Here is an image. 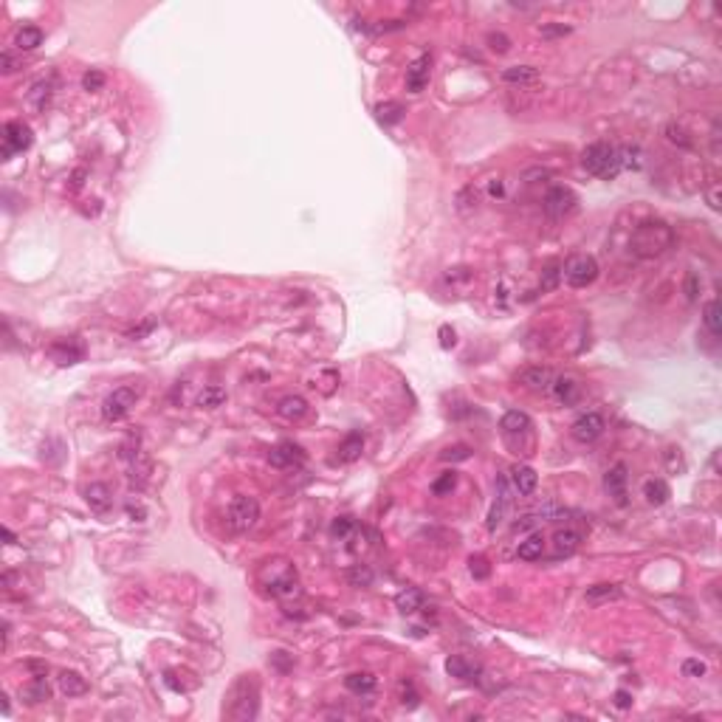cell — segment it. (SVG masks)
<instances>
[{"label": "cell", "mask_w": 722, "mask_h": 722, "mask_svg": "<svg viewBox=\"0 0 722 722\" xmlns=\"http://www.w3.org/2000/svg\"><path fill=\"white\" fill-rule=\"evenodd\" d=\"M671 246H674V229L663 221H646L629 237L632 254H638V257H644V260L660 257V254H666Z\"/></svg>", "instance_id": "6da1fadb"}, {"label": "cell", "mask_w": 722, "mask_h": 722, "mask_svg": "<svg viewBox=\"0 0 722 722\" xmlns=\"http://www.w3.org/2000/svg\"><path fill=\"white\" fill-rule=\"evenodd\" d=\"M260 708V680L254 674H243L240 680L232 686L229 700H226V716L237 722H248L257 716Z\"/></svg>", "instance_id": "7a4b0ae2"}, {"label": "cell", "mask_w": 722, "mask_h": 722, "mask_svg": "<svg viewBox=\"0 0 722 722\" xmlns=\"http://www.w3.org/2000/svg\"><path fill=\"white\" fill-rule=\"evenodd\" d=\"M581 166L590 175H599L604 181L618 178L621 173V161H618V147L607 144V141H596L581 153Z\"/></svg>", "instance_id": "3957f363"}, {"label": "cell", "mask_w": 722, "mask_h": 722, "mask_svg": "<svg viewBox=\"0 0 722 722\" xmlns=\"http://www.w3.org/2000/svg\"><path fill=\"white\" fill-rule=\"evenodd\" d=\"M229 528L234 533H248L254 525L260 522V502L254 497H246V494H237L232 502H229Z\"/></svg>", "instance_id": "277c9868"}, {"label": "cell", "mask_w": 722, "mask_h": 722, "mask_svg": "<svg viewBox=\"0 0 722 722\" xmlns=\"http://www.w3.org/2000/svg\"><path fill=\"white\" fill-rule=\"evenodd\" d=\"M514 497H517V491H514L511 480H508L505 474H499V477H497V499H494L491 511H488V519H485V528H488L491 533L505 522L508 511L514 508Z\"/></svg>", "instance_id": "5b68a950"}, {"label": "cell", "mask_w": 722, "mask_h": 722, "mask_svg": "<svg viewBox=\"0 0 722 722\" xmlns=\"http://www.w3.org/2000/svg\"><path fill=\"white\" fill-rule=\"evenodd\" d=\"M139 390L136 387H119V390H113L108 398H105V404H102V418L105 420H121V418H127L130 415V409L136 406V401H139Z\"/></svg>", "instance_id": "8992f818"}, {"label": "cell", "mask_w": 722, "mask_h": 722, "mask_svg": "<svg viewBox=\"0 0 722 722\" xmlns=\"http://www.w3.org/2000/svg\"><path fill=\"white\" fill-rule=\"evenodd\" d=\"M565 280L570 288H587L599 280V260L590 257V254H581V257L570 260L565 268Z\"/></svg>", "instance_id": "52a82bcc"}, {"label": "cell", "mask_w": 722, "mask_h": 722, "mask_svg": "<svg viewBox=\"0 0 722 722\" xmlns=\"http://www.w3.org/2000/svg\"><path fill=\"white\" fill-rule=\"evenodd\" d=\"M34 141V133L26 121H9L3 127V158L9 161L15 153H26Z\"/></svg>", "instance_id": "ba28073f"}, {"label": "cell", "mask_w": 722, "mask_h": 722, "mask_svg": "<svg viewBox=\"0 0 722 722\" xmlns=\"http://www.w3.org/2000/svg\"><path fill=\"white\" fill-rule=\"evenodd\" d=\"M576 203H578V198H576V192L570 189V187H550L547 189V195H544V212H547V218H565V215H570V212L576 209Z\"/></svg>", "instance_id": "9c48e42d"}, {"label": "cell", "mask_w": 722, "mask_h": 722, "mask_svg": "<svg viewBox=\"0 0 722 722\" xmlns=\"http://www.w3.org/2000/svg\"><path fill=\"white\" fill-rule=\"evenodd\" d=\"M604 429H607V420H604L601 412H584L581 418L573 420V427H570V432H573V438H576L578 443L599 440V438L604 435Z\"/></svg>", "instance_id": "30bf717a"}, {"label": "cell", "mask_w": 722, "mask_h": 722, "mask_svg": "<svg viewBox=\"0 0 722 722\" xmlns=\"http://www.w3.org/2000/svg\"><path fill=\"white\" fill-rule=\"evenodd\" d=\"M429 76H432V57L429 54L415 57L409 62V68H406V91L420 94L429 85Z\"/></svg>", "instance_id": "8fae6325"}, {"label": "cell", "mask_w": 722, "mask_h": 722, "mask_svg": "<svg viewBox=\"0 0 722 722\" xmlns=\"http://www.w3.org/2000/svg\"><path fill=\"white\" fill-rule=\"evenodd\" d=\"M268 463L274 465V469H291V465L305 463V452L291 440H282L268 452Z\"/></svg>", "instance_id": "7c38bea8"}, {"label": "cell", "mask_w": 722, "mask_h": 722, "mask_svg": "<svg viewBox=\"0 0 722 722\" xmlns=\"http://www.w3.org/2000/svg\"><path fill=\"white\" fill-rule=\"evenodd\" d=\"M626 483H629L626 463H615L612 469L604 474V488H607L610 497H615L618 505H626Z\"/></svg>", "instance_id": "4fadbf2b"}, {"label": "cell", "mask_w": 722, "mask_h": 722, "mask_svg": "<svg viewBox=\"0 0 722 722\" xmlns=\"http://www.w3.org/2000/svg\"><path fill=\"white\" fill-rule=\"evenodd\" d=\"M82 356H85V347H82V342H79L76 336L60 338V342L51 345V359H54L57 364H62V367H71V364L82 361Z\"/></svg>", "instance_id": "5bb4252c"}, {"label": "cell", "mask_w": 722, "mask_h": 722, "mask_svg": "<svg viewBox=\"0 0 722 722\" xmlns=\"http://www.w3.org/2000/svg\"><path fill=\"white\" fill-rule=\"evenodd\" d=\"M550 390H553V395H556L559 404L570 406V404H576V401L581 398V381L573 378V375H556L553 384H550Z\"/></svg>", "instance_id": "9a60e30c"}, {"label": "cell", "mask_w": 722, "mask_h": 722, "mask_svg": "<svg viewBox=\"0 0 722 722\" xmlns=\"http://www.w3.org/2000/svg\"><path fill=\"white\" fill-rule=\"evenodd\" d=\"M85 502L91 505V511L108 514L110 505H113V491H110V485H108V483H91L88 488H85Z\"/></svg>", "instance_id": "2e32d148"}, {"label": "cell", "mask_w": 722, "mask_h": 722, "mask_svg": "<svg viewBox=\"0 0 722 722\" xmlns=\"http://www.w3.org/2000/svg\"><path fill=\"white\" fill-rule=\"evenodd\" d=\"M499 429H502L505 435H525V432L533 429V420H531V415H525V412H519V409H511V412L502 415Z\"/></svg>", "instance_id": "e0dca14e"}, {"label": "cell", "mask_w": 722, "mask_h": 722, "mask_svg": "<svg viewBox=\"0 0 722 722\" xmlns=\"http://www.w3.org/2000/svg\"><path fill=\"white\" fill-rule=\"evenodd\" d=\"M553 370H547V367H528L522 375H519V381L528 387V390H536V393H544V390H550V384H553Z\"/></svg>", "instance_id": "ac0fdd59"}, {"label": "cell", "mask_w": 722, "mask_h": 722, "mask_svg": "<svg viewBox=\"0 0 722 722\" xmlns=\"http://www.w3.org/2000/svg\"><path fill=\"white\" fill-rule=\"evenodd\" d=\"M511 485H514L517 494L528 497V494L536 491L539 477H536V472L531 469V465H514V469H511Z\"/></svg>", "instance_id": "d6986e66"}, {"label": "cell", "mask_w": 722, "mask_h": 722, "mask_svg": "<svg viewBox=\"0 0 722 722\" xmlns=\"http://www.w3.org/2000/svg\"><path fill=\"white\" fill-rule=\"evenodd\" d=\"M423 604H427V596H423L418 587H406L395 599V607H398L401 615H415L418 610H423Z\"/></svg>", "instance_id": "ffe728a7"}, {"label": "cell", "mask_w": 722, "mask_h": 722, "mask_svg": "<svg viewBox=\"0 0 722 722\" xmlns=\"http://www.w3.org/2000/svg\"><path fill=\"white\" fill-rule=\"evenodd\" d=\"M57 683H60V691H62L65 697H82V694H88V680H85L79 671H60Z\"/></svg>", "instance_id": "44dd1931"}, {"label": "cell", "mask_w": 722, "mask_h": 722, "mask_svg": "<svg viewBox=\"0 0 722 722\" xmlns=\"http://www.w3.org/2000/svg\"><path fill=\"white\" fill-rule=\"evenodd\" d=\"M277 412H280L285 420H300V418H305V415L311 412V406H308V401H305L302 395H285V398L277 404Z\"/></svg>", "instance_id": "7402d4cb"}, {"label": "cell", "mask_w": 722, "mask_h": 722, "mask_svg": "<svg viewBox=\"0 0 722 722\" xmlns=\"http://www.w3.org/2000/svg\"><path fill=\"white\" fill-rule=\"evenodd\" d=\"M578 544H581V531L565 528V531H556V533H553V550H556V556H570L573 550H578Z\"/></svg>", "instance_id": "603a6c76"}, {"label": "cell", "mask_w": 722, "mask_h": 722, "mask_svg": "<svg viewBox=\"0 0 722 722\" xmlns=\"http://www.w3.org/2000/svg\"><path fill=\"white\" fill-rule=\"evenodd\" d=\"M20 697H26L28 705H37V703H46L51 697V689L46 683V674H34V680L20 691Z\"/></svg>", "instance_id": "cb8c5ba5"}, {"label": "cell", "mask_w": 722, "mask_h": 722, "mask_svg": "<svg viewBox=\"0 0 722 722\" xmlns=\"http://www.w3.org/2000/svg\"><path fill=\"white\" fill-rule=\"evenodd\" d=\"M345 686L353 694H372L378 680H375V674H370V671H353V674L345 677Z\"/></svg>", "instance_id": "d4e9b609"}, {"label": "cell", "mask_w": 722, "mask_h": 722, "mask_svg": "<svg viewBox=\"0 0 722 722\" xmlns=\"http://www.w3.org/2000/svg\"><path fill=\"white\" fill-rule=\"evenodd\" d=\"M542 553H544V536L542 533H531L525 542H519V547H517V556L522 559V562H536V559H542Z\"/></svg>", "instance_id": "484cf974"}, {"label": "cell", "mask_w": 722, "mask_h": 722, "mask_svg": "<svg viewBox=\"0 0 722 722\" xmlns=\"http://www.w3.org/2000/svg\"><path fill=\"white\" fill-rule=\"evenodd\" d=\"M502 79L508 85H531V82L539 79V68H533V65H511V68L502 71Z\"/></svg>", "instance_id": "4316f807"}, {"label": "cell", "mask_w": 722, "mask_h": 722, "mask_svg": "<svg viewBox=\"0 0 722 722\" xmlns=\"http://www.w3.org/2000/svg\"><path fill=\"white\" fill-rule=\"evenodd\" d=\"M361 452H364V438H361V432H350V435L342 440V446H338V460H342V463H356V460L361 457Z\"/></svg>", "instance_id": "83f0119b"}, {"label": "cell", "mask_w": 722, "mask_h": 722, "mask_svg": "<svg viewBox=\"0 0 722 722\" xmlns=\"http://www.w3.org/2000/svg\"><path fill=\"white\" fill-rule=\"evenodd\" d=\"M15 46L17 51H34L42 46V28L40 26H23L15 37Z\"/></svg>", "instance_id": "f1b7e54d"}, {"label": "cell", "mask_w": 722, "mask_h": 722, "mask_svg": "<svg viewBox=\"0 0 722 722\" xmlns=\"http://www.w3.org/2000/svg\"><path fill=\"white\" fill-rule=\"evenodd\" d=\"M644 497H646L649 505H663V502H669L671 488H669L666 480H646L644 483Z\"/></svg>", "instance_id": "f546056e"}, {"label": "cell", "mask_w": 722, "mask_h": 722, "mask_svg": "<svg viewBox=\"0 0 722 722\" xmlns=\"http://www.w3.org/2000/svg\"><path fill=\"white\" fill-rule=\"evenodd\" d=\"M618 596H621L618 584H592V587H587V601L590 604H604V601H612Z\"/></svg>", "instance_id": "4dcf8cb0"}, {"label": "cell", "mask_w": 722, "mask_h": 722, "mask_svg": "<svg viewBox=\"0 0 722 722\" xmlns=\"http://www.w3.org/2000/svg\"><path fill=\"white\" fill-rule=\"evenodd\" d=\"M226 390L223 387H218V384H212V387H203V393L198 395V406H203V409H218V406H223L226 404Z\"/></svg>", "instance_id": "1f68e13d"}, {"label": "cell", "mask_w": 722, "mask_h": 722, "mask_svg": "<svg viewBox=\"0 0 722 722\" xmlns=\"http://www.w3.org/2000/svg\"><path fill=\"white\" fill-rule=\"evenodd\" d=\"M703 325H705V330H708L714 338H719L722 325H719V302H716V300H708V302H705V308H703Z\"/></svg>", "instance_id": "d6a6232c"}, {"label": "cell", "mask_w": 722, "mask_h": 722, "mask_svg": "<svg viewBox=\"0 0 722 722\" xmlns=\"http://www.w3.org/2000/svg\"><path fill=\"white\" fill-rule=\"evenodd\" d=\"M446 671L452 674V677H460V680H472V674H477V669L465 660V657H460V655H452L449 660H446Z\"/></svg>", "instance_id": "836d02e7"}, {"label": "cell", "mask_w": 722, "mask_h": 722, "mask_svg": "<svg viewBox=\"0 0 722 722\" xmlns=\"http://www.w3.org/2000/svg\"><path fill=\"white\" fill-rule=\"evenodd\" d=\"M401 116H404V105H398V102H381V105H375V119H378L381 124H395V121H401Z\"/></svg>", "instance_id": "e575fe53"}, {"label": "cell", "mask_w": 722, "mask_h": 722, "mask_svg": "<svg viewBox=\"0 0 722 722\" xmlns=\"http://www.w3.org/2000/svg\"><path fill=\"white\" fill-rule=\"evenodd\" d=\"M51 88H54V85H51V82H37V85H34V88H31V91H28V102H31V105H34V108H37V110H42V108H46V105H49V99H51V94H54V91H51Z\"/></svg>", "instance_id": "d590c367"}, {"label": "cell", "mask_w": 722, "mask_h": 722, "mask_svg": "<svg viewBox=\"0 0 722 722\" xmlns=\"http://www.w3.org/2000/svg\"><path fill=\"white\" fill-rule=\"evenodd\" d=\"M618 161H621V169H641V150L638 147H621L618 150Z\"/></svg>", "instance_id": "8d00e7d4"}, {"label": "cell", "mask_w": 722, "mask_h": 722, "mask_svg": "<svg viewBox=\"0 0 722 722\" xmlns=\"http://www.w3.org/2000/svg\"><path fill=\"white\" fill-rule=\"evenodd\" d=\"M666 136H669V141H671V144L683 147V150H691V147H694V141L689 139V133L683 130L680 124H669V127H666Z\"/></svg>", "instance_id": "74e56055"}, {"label": "cell", "mask_w": 722, "mask_h": 722, "mask_svg": "<svg viewBox=\"0 0 722 722\" xmlns=\"http://www.w3.org/2000/svg\"><path fill=\"white\" fill-rule=\"evenodd\" d=\"M454 485H457V474H454V472H446V474H440V477L432 483V494H435V497H446V494L454 491Z\"/></svg>", "instance_id": "f35d334b"}, {"label": "cell", "mask_w": 722, "mask_h": 722, "mask_svg": "<svg viewBox=\"0 0 722 722\" xmlns=\"http://www.w3.org/2000/svg\"><path fill=\"white\" fill-rule=\"evenodd\" d=\"M105 82H108V76H105L102 71L91 68L88 74L82 76V88H85V91H102V88H105Z\"/></svg>", "instance_id": "ab89813d"}, {"label": "cell", "mask_w": 722, "mask_h": 722, "mask_svg": "<svg viewBox=\"0 0 722 722\" xmlns=\"http://www.w3.org/2000/svg\"><path fill=\"white\" fill-rule=\"evenodd\" d=\"M488 49L497 54H508L511 51V37H505L502 31H491L488 34Z\"/></svg>", "instance_id": "60d3db41"}, {"label": "cell", "mask_w": 722, "mask_h": 722, "mask_svg": "<svg viewBox=\"0 0 722 722\" xmlns=\"http://www.w3.org/2000/svg\"><path fill=\"white\" fill-rule=\"evenodd\" d=\"M700 288H703L700 274H697V271H689V274H686V285H683V293H686V300H689V302H697Z\"/></svg>", "instance_id": "b9f144b4"}, {"label": "cell", "mask_w": 722, "mask_h": 722, "mask_svg": "<svg viewBox=\"0 0 722 722\" xmlns=\"http://www.w3.org/2000/svg\"><path fill=\"white\" fill-rule=\"evenodd\" d=\"M469 570H472V576H474L477 581H485V578H488V573H491V567H488V559H485V556H472V559H469Z\"/></svg>", "instance_id": "7bdbcfd3"}, {"label": "cell", "mask_w": 722, "mask_h": 722, "mask_svg": "<svg viewBox=\"0 0 722 722\" xmlns=\"http://www.w3.org/2000/svg\"><path fill=\"white\" fill-rule=\"evenodd\" d=\"M356 528V522L350 519V517H338V519H333V525H330V533L333 536H338V539H345L350 531Z\"/></svg>", "instance_id": "ee69618b"}, {"label": "cell", "mask_w": 722, "mask_h": 722, "mask_svg": "<svg viewBox=\"0 0 722 722\" xmlns=\"http://www.w3.org/2000/svg\"><path fill=\"white\" fill-rule=\"evenodd\" d=\"M469 457H472V449L463 446V443H460V446H449V449H443V454H440V460H446V463H449V460H469Z\"/></svg>", "instance_id": "f6af8a7d"}, {"label": "cell", "mask_w": 722, "mask_h": 722, "mask_svg": "<svg viewBox=\"0 0 722 722\" xmlns=\"http://www.w3.org/2000/svg\"><path fill=\"white\" fill-rule=\"evenodd\" d=\"M559 277H562V271H559L556 266H550V268L544 271V277H542L539 288H542V291H553V288L559 285Z\"/></svg>", "instance_id": "bcb514c9"}, {"label": "cell", "mask_w": 722, "mask_h": 722, "mask_svg": "<svg viewBox=\"0 0 722 722\" xmlns=\"http://www.w3.org/2000/svg\"><path fill=\"white\" fill-rule=\"evenodd\" d=\"M573 28L570 26H565V23H559V26H542L539 28V34L544 37V40H556V37H567Z\"/></svg>", "instance_id": "7dc6e473"}, {"label": "cell", "mask_w": 722, "mask_h": 722, "mask_svg": "<svg viewBox=\"0 0 722 722\" xmlns=\"http://www.w3.org/2000/svg\"><path fill=\"white\" fill-rule=\"evenodd\" d=\"M418 691H415V686L406 680V683H401V703L406 705V708H418Z\"/></svg>", "instance_id": "c3c4849f"}, {"label": "cell", "mask_w": 722, "mask_h": 722, "mask_svg": "<svg viewBox=\"0 0 722 722\" xmlns=\"http://www.w3.org/2000/svg\"><path fill=\"white\" fill-rule=\"evenodd\" d=\"M683 674H686V677H703V674H705V663L697 660V657H689V660L683 663Z\"/></svg>", "instance_id": "681fc988"}, {"label": "cell", "mask_w": 722, "mask_h": 722, "mask_svg": "<svg viewBox=\"0 0 722 722\" xmlns=\"http://www.w3.org/2000/svg\"><path fill=\"white\" fill-rule=\"evenodd\" d=\"M705 198H708V206H711L714 212H719V209H722V198H719V184H716V181H714V184L708 187Z\"/></svg>", "instance_id": "f907efd6"}, {"label": "cell", "mask_w": 722, "mask_h": 722, "mask_svg": "<svg viewBox=\"0 0 722 722\" xmlns=\"http://www.w3.org/2000/svg\"><path fill=\"white\" fill-rule=\"evenodd\" d=\"M454 342H457V338H454V330H452L449 325H443V327H440V347H443V350H452Z\"/></svg>", "instance_id": "816d5d0a"}, {"label": "cell", "mask_w": 722, "mask_h": 722, "mask_svg": "<svg viewBox=\"0 0 722 722\" xmlns=\"http://www.w3.org/2000/svg\"><path fill=\"white\" fill-rule=\"evenodd\" d=\"M350 581H353V584H364V587H367V584L372 581V573H370L367 567H361V570L356 567V570L350 573Z\"/></svg>", "instance_id": "f5cc1de1"}, {"label": "cell", "mask_w": 722, "mask_h": 722, "mask_svg": "<svg viewBox=\"0 0 722 722\" xmlns=\"http://www.w3.org/2000/svg\"><path fill=\"white\" fill-rule=\"evenodd\" d=\"M0 65H3V74H15V71L20 68L12 51H3V57H0Z\"/></svg>", "instance_id": "db71d44e"}, {"label": "cell", "mask_w": 722, "mask_h": 722, "mask_svg": "<svg viewBox=\"0 0 722 722\" xmlns=\"http://www.w3.org/2000/svg\"><path fill=\"white\" fill-rule=\"evenodd\" d=\"M153 327H155V319H147L144 325H139V327H133L130 333H127V338H141V336H147Z\"/></svg>", "instance_id": "11a10c76"}, {"label": "cell", "mask_w": 722, "mask_h": 722, "mask_svg": "<svg viewBox=\"0 0 722 722\" xmlns=\"http://www.w3.org/2000/svg\"><path fill=\"white\" fill-rule=\"evenodd\" d=\"M615 705H618L621 711H626V708L632 705V694H629V691H624V689H621V691H615Z\"/></svg>", "instance_id": "9f6ffc18"}, {"label": "cell", "mask_w": 722, "mask_h": 722, "mask_svg": "<svg viewBox=\"0 0 722 722\" xmlns=\"http://www.w3.org/2000/svg\"><path fill=\"white\" fill-rule=\"evenodd\" d=\"M488 195H491V198H502V195H505V187H502L499 178H494V181L488 184Z\"/></svg>", "instance_id": "6f0895ef"}, {"label": "cell", "mask_w": 722, "mask_h": 722, "mask_svg": "<svg viewBox=\"0 0 722 722\" xmlns=\"http://www.w3.org/2000/svg\"><path fill=\"white\" fill-rule=\"evenodd\" d=\"M127 514H130L136 522H141V519L147 517V511H144V508H136V505H130V508H127Z\"/></svg>", "instance_id": "680465c9"}, {"label": "cell", "mask_w": 722, "mask_h": 722, "mask_svg": "<svg viewBox=\"0 0 722 722\" xmlns=\"http://www.w3.org/2000/svg\"><path fill=\"white\" fill-rule=\"evenodd\" d=\"M3 539H6V544H15V542H17V536H15L9 528H3Z\"/></svg>", "instance_id": "91938a15"}]
</instances>
